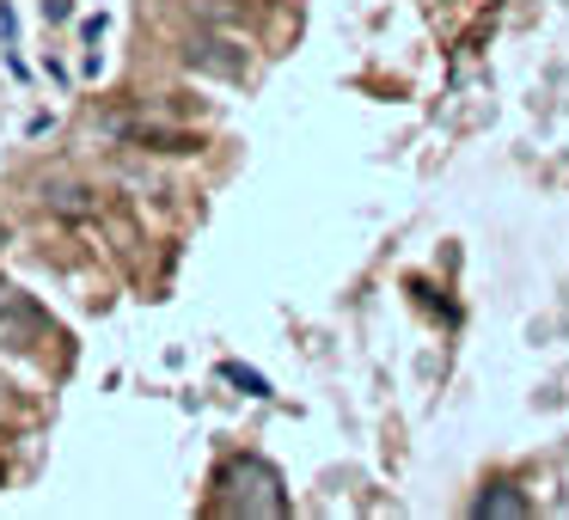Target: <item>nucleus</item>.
I'll list each match as a JSON object with an SVG mask.
<instances>
[{
  "label": "nucleus",
  "instance_id": "nucleus-1",
  "mask_svg": "<svg viewBox=\"0 0 569 520\" xmlns=\"http://www.w3.org/2000/svg\"><path fill=\"white\" fill-rule=\"evenodd\" d=\"M221 508H227V514H246V520L288 514L282 478H276V466H270V459H258V453L227 459V466H221Z\"/></svg>",
  "mask_w": 569,
  "mask_h": 520
},
{
  "label": "nucleus",
  "instance_id": "nucleus-2",
  "mask_svg": "<svg viewBox=\"0 0 569 520\" xmlns=\"http://www.w3.org/2000/svg\"><path fill=\"white\" fill-rule=\"evenodd\" d=\"M43 331H50V312L31 307L13 288H0V349H31Z\"/></svg>",
  "mask_w": 569,
  "mask_h": 520
},
{
  "label": "nucleus",
  "instance_id": "nucleus-3",
  "mask_svg": "<svg viewBox=\"0 0 569 520\" xmlns=\"http://www.w3.org/2000/svg\"><path fill=\"white\" fill-rule=\"evenodd\" d=\"M478 520H515V514H527V496L520 490H508V483H490V490L478 496V508H471Z\"/></svg>",
  "mask_w": 569,
  "mask_h": 520
},
{
  "label": "nucleus",
  "instance_id": "nucleus-4",
  "mask_svg": "<svg viewBox=\"0 0 569 520\" xmlns=\"http://www.w3.org/2000/svg\"><path fill=\"white\" fill-rule=\"evenodd\" d=\"M221 373H227V380H233V386H246L251 398H270V380H258V373H251V368H239V361H227Z\"/></svg>",
  "mask_w": 569,
  "mask_h": 520
},
{
  "label": "nucleus",
  "instance_id": "nucleus-5",
  "mask_svg": "<svg viewBox=\"0 0 569 520\" xmlns=\"http://www.w3.org/2000/svg\"><path fill=\"white\" fill-rule=\"evenodd\" d=\"M56 209H62V214H87V209H92V197H87L80 184H74V190L62 184V190H56Z\"/></svg>",
  "mask_w": 569,
  "mask_h": 520
}]
</instances>
